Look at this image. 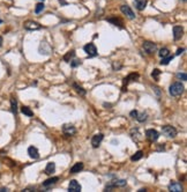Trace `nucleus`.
<instances>
[{
    "mask_svg": "<svg viewBox=\"0 0 187 192\" xmlns=\"http://www.w3.org/2000/svg\"><path fill=\"white\" fill-rule=\"evenodd\" d=\"M184 93V85L181 82H173L170 86V95L173 97H178Z\"/></svg>",
    "mask_w": 187,
    "mask_h": 192,
    "instance_id": "obj_1",
    "label": "nucleus"
},
{
    "mask_svg": "<svg viewBox=\"0 0 187 192\" xmlns=\"http://www.w3.org/2000/svg\"><path fill=\"white\" fill-rule=\"evenodd\" d=\"M83 50H84V52H86L89 57H95V56H97V49L94 43L86 44V45L83 46Z\"/></svg>",
    "mask_w": 187,
    "mask_h": 192,
    "instance_id": "obj_2",
    "label": "nucleus"
},
{
    "mask_svg": "<svg viewBox=\"0 0 187 192\" xmlns=\"http://www.w3.org/2000/svg\"><path fill=\"white\" fill-rule=\"evenodd\" d=\"M162 132H163L166 137H169V138H174V137L177 135V130H176L173 126H170V125L162 126Z\"/></svg>",
    "mask_w": 187,
    "mask_h": 192,
    "instance_id": "obj_3",
    "label": "nucleus"
},
{
    "mask_svg": "<svg viewBox=\"0 0 187 192\" xmlns=\"http://www.w3.org/2000/svg\"><path fill=\"white\" fill-rule=\"evenodd\" d=\"M146 138L150 142H154V141H157V139L159 138V133L154 129H149V130L146 131Z\"/></svg>",
    "mask_w": 187,
    "mask_h": 192,
    "instance_id": "obj_4",
    "label": "nucleus"
},
{
    "mask_svg": "<svg viewBox=\"0 0 187 192\" xmlns=\"http://www.w3.org/2000/svg\"><path fill=\"white\" fill-rule=\"evenodd\" d=\"M140 78V74L139 73H131L128 74L127 77L124 79V81H123V91H125V87H127V85L132 81H135L136 79H139Z\"/></svg>",
    "mask_w": 187,
    "mask_h": 192,
    "instance_id": "obj_5",
    "label": "nucleus"
},
{
    "mask_svg": "<svg viewBox=\"0 0 187 192\" xmlns=\"http://www.w3.org/2000/svg\"><path fill=\"white\" fill-rule=\"evenodd\" d=\"M142 46H143L144 51L147 53H149V54H153L154 52L157 51V45L155 43H153V42H144Z\"/></svg>",
    "mask_w": 187,
    "mask_h": 192,
    "instance_id": "obj_6",
    "label": "nucleus"
},
{
    "mask_svg": "<svg viewBox=\"0 0 187 192\" xmlns=\"http://www.w3.org/2000/svg\"><path fill=\"white\" fill-rule=\"evenodd\" d=\"M120 10H121V13L124 15H126L128 19L131 20H134L135 19V14H134V12L131 10V7L130 6H127V5H123L121 7H120Z\"/></svg>",
    "mask_w": 187,
    "mask_h": 192,
    "instance_id": "obj_7",
    "label": "nucleus"
},
{
    "mask_svg": "<svg viewBox=\"0 0 187 192\" xmlns=\"http://www.w3.org/2000/svg\"><path fill=\"white\" fill-rule=\"evenodd\" d=\"M62 132H64L65 135L71 137V135H74L76 133V129H75L72 124H65L62 126Z\"/></svg>",
    "mask_w": 187,
    "mask_h": 192,
    "instance_id": "obj_8",
    "label": "nucleus"
},
{
    "mask_svg": "<svg viewBox=\"0 0 187 192\" xmlns=\"http://www.w3.org/2000/svg\"><path fill=\"white\" fill-rule=\"evenodd\" d=\"M23 27L27 30H38V29L42 28V26L35 21H25L23 23Z\"/></svg>",
    "mask_w": 187,
    "mask_h": 192,
    "instance_id": "obj_9",
    "label": "nucleus"
},
{
    "mask_svg": "<svg viewBox=\"0 0 187 192\" xmlns=\"http://www.w3.org/2000/svg\"><path fill=\"white\" fill-rule=\"evenodd\" d=\"M103 138H104V134H103V133H97V134L94 135V137L91 138V145H92V147H94V148H97V147L101 145Z\"/></svg>",
    "mask_w": 187,
    "mask_h": 192,
    "instance_id": "obj_10",
    "label": "nucleus"
},
{
    "mask_svg": "<svg viewBox=\"0 0 187 192\" xmlns=\"http://www.w3.org/2000/svg\"><path fill=\"white\" fill-rule=\"evenodd\" d=\"M127 184V182L125 181V179H119V181H113V182H111L107 186L105 187V190H111V189H113V187H123L125 186Z\"/></svg>",
    "mask_w": 187,
    "mask_h": 192,
    "instance_id": "obj_11",
    "label": "nucleus"
},
{
    "mask_svg": "<svg viewBox=\"0 0 187 192\" xmlns=\"http://www.w3.org/2000/svg\"><path fill=\"white\" fill-rule=\"evenodd\" d=\"M182 35H184V29L182 27L180 26H174L173 27V38L178 41V39H180L182 37Z\"/></svg>",
    "mask_w": 187,
    "mask_h": 192,
    "instance_id": "obj_12",
    "label": "nucleus"
},
{
    "mask_svg": "<svg viewBox=\"0 0 187 192\" xmlns=\"http://www.w3.org/2000/svg\"><path fill=\"white\" fill-rule=\"evenodd\" d=\"M68 190L71 192H80L81 191V185H80V183L75 181V179H73L69 182V185H68Z\"/></svg>",
    "mask_w": 187,
    "mask_h": 192,
    "instance_id": "obj_13",
    "label": "nucleus"
},
{
    "mask_svg": "<svg viewBox=\"0 0 187 192\" xmlns=\"http://www.w3.org/2000/svg\"><path fill=\"white\" fill-rule=\"evenodd\" d=\"M169 190L173 192H181L182 191V185L178 182H171L169 185Z\"/></svg>",
    "mask_w": 187,
    "mask_h": 192,
    "instance_id": "obj_14",
    "label": "nucleus"
},
{
    "mask_svg": "<svg viewBox=\"0 0 187 192\" xmlns=\"http://www.w3.org/2000/svg\"><path fill=\"white\" fill-rule=\"evenodd\" d=\"M28 154H29V156L31 158H39V152H38V149L36 148V147H34V146H30L28 148Z\"/></svg>",
    "mask_w": 187,
    "mask_h": 192,
    "instance_id": "obj_15",
    "label": "nucleus"
},
{
    "mask_svg": "<svg viewBox=\"0 0 187 192\" xmlns=\"http://www.w3.org/2000/svg\"><path fill=\"white\" fill-rule=\"evenodd\" d=\"M135 7L139 10H143L146 7H147V4H148V0H134Z\"/></svg>",
    "mask_w": 187,
    "mask_h": 192,
    "instance_id": "obj_16",
    "label": "nucleus"
},
{
    "mask_svg": "<svg viewBox=\"0 0 187 192\" xmlns=\"http://www.w3.org/2000/svg\"><path fill=\"white\" fill-rule=\"evenodd\" d=\"M84 167V164L82 163V162H77L73 166L72 168H71V174H76V173H80L82 169Z\"/></svg>",
    "mask_w": 187,
    "mask_h": 192,
    "instance_id": "obj_17",
    "label": "nucleus"
},
{
    "mask_svg": "<svg viewBox=\"0 0 187 192\" xmlns=\"http://www.w3.org/2000/svg\"><path fill=\"white\" fill-rule=\"evenodd\" d=\"M58 181H59V177H51V178H49V179H46V181H44V182H43V186L49 187V186H51V185H54V184H56Z\"/></svg>",
    "mask_w": 187,
    "mask_h": 192,
    "instance_id": "obj_18",
    "label": "nucleus"
},
{
    "mask_svg": "<svg viewBox=\"0 0 187 192\" xmlns=\"http://www.w3.org/2000/svg\"><path fill=\"white\" fill-rule=\"evenodd\" d=\"M54 170H56V163L54 162H49L46 164V167H45V174L51 175L52 173H54Z\"/></svg>",
    "mask_w": 187,
    "mask_h": 192,
    "instance_id": "obj_19",
    "label": "nucleus"
},
{
    "mask_svg": "<svg viewBox=\"0 0 187 192\" xmlns=\"http://www.w3.org/2000/svg\"><path fill=\"white\" fill-rule=\"evenodd\" d=\"M107 21H109V22H111V23H113L115 26H118L120 29L124 28V26H123V21H121L120 19H118V18H109V19H107Z\"/></svg>",
    "mask_w": 187,
    "mask_h": 192,
    "instance_id": "obj_20",
    "label": "nucleus"
},
{
    "mask_svg": "<svg viewBox=\"0 0 187 192\" xmlns=\"http://www.w3.org/2000/svg\"><path fill=\"white\" fill-rule=\"evenodd\" d=\"M10 109H12V112L14 115L18 114V101H16V98H14V97L10 98Z\"/></svg>",
    "mask_w": 187,
    "mask_h": 192,
    "instance_id": "obj_21",
    "label": "nucleus"
},
{
    "mask_svg": "<svg viewBox=\"0 0 187 192\" xmlns=\"http://www.w3.org/2000/svg\"><path fill=\"white\" fill-rule=\"evenodd\" d=\"M21 112L23 114V115H25V116H28V117H33L34 116V112H33V110L29 108V106H22L21 108Z\"/></svg>",
    "mask_w": 187,
    "mask_h": 192,
    "instance_id": "obj_22",
    "label": "nucleus"
},
{
    "mask_svg": "<svg viewBox=\"0 0 187 192\" xmlns=\"http://www.w3.org/2000/svg\"><path fill=\"white\" fill-rule=\"evenodd\" d=\"M74 57H75V51L72 50V51H68V52L64 56V60H65L66 62H69Z\"/></svg>",
    "mask_w": 187,
    "mask_h": 192,
    "instance_id": "obj_23",
    "label": "nucleus"
},
{
    "mask_svg": "<svg viewBox=\"0 0 187 192\" xmlns=\"http://www.w3.org/2000/svg\"><path fill=\"white\" fill-rule=\"evenodd\" d=\"M73 88L75 89V91H76L77 94H80L81 96H84V95H86V93H87L86 89H83V88H82L81 86H79L77 83H73Z\"/></svg>",
    "mask_w": 187,
    "mask_h": 192,
    "instance_id": "obj_24",
    "label": "nucleus"
},
{
    "mask_svg": "<svg viewBox=\"0 0 187 192\" xmlns=\"http://www.w3.org/2000/svg\"><path fill=\"white\" fill-rule=\"evenodd\" d=\"M142 156H143V152H142V150H139V152H136V153L131 158V160H132V161H139L140 158H142Z\"/></svg>",
    "mask_w": 187,
    "mask_h": 192,
    "instance_id": "obj_25",
    "label": "nucleus"
},
{
    "mask_svg": "<svg viewBox=\"0 0 187 192\" xmlns=\"http://www.w3.org/2000/svg\"><path fill=\"white\" fill-rule=\"evenodd\" d=\"M173 59V56H166V57H163L162 58V60H161V65H168L169 62H171Z\"/></svg>",
    "mask_w": 187,
    "mask_h": 192,
    "instance_id": "obj_26",
    "label": "nucleus"
},
{
    "mask_svg": "<svg viewBox=\"0 0 187 192\" xmlns=\"http://www.w3.org/2000/svg\"><path fill=\"white\" fill-rule=\"evenodd\" d=\"M147 117H148V116H147V114H144V112H142V114H138V116H136V118H135V119H138L140 122V123H143V122H146V120H147Z\"/></svg>",
    "mask_w": 187,
    "mask_h": 192,
    "instance_id": "obj_27",
    "label": "nucleus"
},
{
    "mask_svg": "<svg viewBox=\"0 0 187 192\" xmlns=\"http://www.w3.org/2000/svg\"><path fill=\"white\" fill-rule=\"evenodd\" d=\"M158 54H159V57H161V58L166 57V56H169V54H170V51H169V49L163 48V49H161V50H159Z\"/></svg>",
    "mask_w": 187,
    "mask_h": 192,
    "instance_id": "obj_28",
    "label": "nucleus"
},
{
    "mask_svg": "<svg viewBox=\"0 0 187 192\" xmlns=\"http://www.w3.org/2000/svg\"><path fill=\"white\" fill-rule=\"evenodd\" d=\"M43 10H44V2H38V4L36 5V7H35V13H36V14H39Z\"/></svg>",
    "mask_w": 187,
    "mask_h": 192,
    "instance_id": "obj_29",
    "label": "nucleus"
},
{
    "mask_svg": "<svg viewBox=\"0 0 187 192\" xmlns=\"http://www.w3.org/2000/svg\"><path fill=\"white\" fill-rule=\"evenodd\" d=\"M159 75H161V71H159L158 68H155L153 72H151V77L156 80V81H158V78H159Z\"/></svg>",
    "mask_w": 187,
    "mask_h": 192,
    "instance_id": "obj_30",
    "label": "nucleus"
},
{
    "mask_svg": "<svg viewBox=\"0 0 187 192\" xmlns=\"http://www.w3.org/2000/svg\"><path fill=\"white\" fill-rule=\"evenodd\" d=\"M80 65H81V60H79V59L71 60V66L72 67H76V66H80Z\"/></svg>",
    "mask_w": 187,
    "mask_h": 192,
    "instance_id": "obj_31",
    "label": "nucleus"
},
{
    "mask_svg": "<svg viewBox=\"0 0 187 192\" xmlns=\"http://www.w3.org/2000/svg\"><path fill=\"white\" fill-rule=\"evenodd\" d=\"M177 78H178V79H180V80H182V81H186V80H187L186 73H178Z\"/></svg>",
    "mask_w": 187,
    "mask_h": 192,
    "instance_id": "obj_32",
    "label": "nucleus"
},
{
    "mask_svg": "<svg viewBox=\"0 0 187 192\" xmlns=\"http://www.w3.org/2000/svg\"><path fill=\"white\" fill-rule=\"evenodd\" d=\"M138 114H139V112H138V111H136V110H133V111H131L130 116H131V117H132V118H136V116H138Z\"/></svg>",
    "mask_w": 187,
    "mask_h": 192,
    "instance_id": "obj_33",
    "label": "nucleus"
},
{
    "mask_svg": "<svg viewBox=\"0 0 187 192\" xmlns=\"http://www.w3.org/2000/svg\"><path fill=\"white\" fill-rule=\"evenodd\" d=\"M184 51H185V49H184V48L178 49V50H177V53H176V54H177V56H179V54H180V53H182Z\"/></svg>",
    "mask_w": 187,
    "mask_h": 192,
    "instance_id": "obj_34",
    "label": "nucleus"
},
{
    "mask_svg": "<svg viewBox=\"0 0 187 192\" xmlns=\"http://www.w3.org/2000/svg\"><path fill=\"white\" fill-rule=\"evenodd\" d=\"M58 1H59L60 4H64V5H67V2H66V1H64V0H58Z\"/></svg>",
    "mask_w": 187,
    "mask_h": 192,
    "instance_id": "obj_35",
    "label": "nucleus"
},
{
    "mask_svg": "<svg viewBox=\"0 0 187 192\" xmlns=\"http://www.w3.org/2000/svg\"><path fill=\"white\" fill-rule=\"evenodd\" d=\"M1 191H7V187H0V192Z\"/></svg>",
    "mask_w": 187,
    "mask_h": 192,
    "instance_id": "obj_36",
    "label": "nucleus"
},
{
    "mask_svg": "<svg viewBox=\"0 0 187 192\" xmlns=\"http://www.w3.org/2000/svg\"><path fill=\"white\" fill-rule=\"evenodd\" d=\"M1 45H2V37L0 36V46H1Z\"/></svg>",
    "mask_w": 187,
    "mask_h": 192,
    "instance_id": "obj_37",
    "label": "nucleus"
},
{
    "mask_svg": "<svg viewBox=\"0 0 187 192\" xmlns=\"http://www.w3.org/2000/svg\"><path fill=\"white\" fill-rule=\"evenodd\" d=\"M1 23H2V21H1V20H0V24H1Z\"/></svg>",
    "mask_w": 187,
    "mask_h": 192,
    "instance_id": "obj_38",
    "label": "nucleus"
},
{
    "mask_svg": "<svg viewBox=\"0 0 187 192\" xmlns=\"http://www.w3.org/2000/svg\"><path fill=\"white\" fill-rule=\"evenodd\" d=\"M182 1H186V0H182Z\"/></svg>",
    "mask_w": 187,
    "mask_h": 192,
    "instance_id": "obj_39",
    "label": "nucleus"
}]
</instances>
